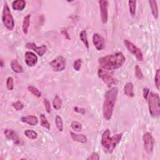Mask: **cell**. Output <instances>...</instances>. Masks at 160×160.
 <instances>
[{
    "label": "cell",
    "instance_id": "obj_1",
    "mask_svg": "<svg viewBox=\"0 0 160 160\" xmlns=\"http://www.w3.org/2000/svg\"><path fill=\"white\" fill-rule=\"evenodd\" d=\"M126 61V58L121 52H117L100 58L98 63L101 69L112 71L120 68Z\"/></svg>",
    "mask_w": 160,
    "mask_h": 160
},
{
    "label": "cell",
    "instance_id": "obj_2",
    "mask_svg": "<svg viewBox=\"0 0 160 160\" xmlns=\"http://www.w3.org/2000/svg\"><path fill=\"white\" fill-rule=\"evenodd\" d=\"M118 89L116 87L111 88L106 91L102 104V115L106 120H110L113 113L114 107L116 102Z\"/></svg>",
    "mask_w": 160,
    "mask_h": 160
},
{
    "label": "cell",
    "instance_id": "obj_3",
    "mask_svg": "<svg viewBox=\"0 0 160 160\" xmlns=\"http://www.w3.org/2000/svg\"><path fill=\"white\" fill-rule=\"evenodd\" d=\"M111 132L109 129H106L102 134L101 143L104 151L108 153H112L116 146L121 140L122 133H118L111 136Z\"/></svg>",
    "mask_w": 160,
    "mask_h": 160
},
{
    "label": "cell",
    "instance_id": "obj_4",
    "mask_svg": "<svg viewBox=\"0 0 160 160\" xmlns=\"http://www.w3.org/2000/svg\"><path fill=\"white\" fill-rule=\"evenodd\" d=\"M148 109L150 115L152 118H158L160 114L159 96L156 92H149L148 97Z\"/></svg>",
    "mask_w": 160,
    "mask_h": 160
},
{
    "label": "cell",
    "instance_id": "obj_5",
    "mask_svg": "<svg viewBox=\"0 0 160 160\" xmlns=\"http://www.w3.org/2000/svg\"><path fill=\"white\" fill-rule=\"evenodd\" d=\"M2 21L4 26L8 30H12L14 27V21L8 3L6 2L3 6L2 13Z\"/></svg>",
    "mask_w": 160,
    "mask_h": 160
},
{
    "label": "cell",
    "instance_id": "obj_6",
    "mask_svg": "<svg viewBox=\"0 0 160 160\" xmlns=\"http://www.w3.org/2000/svg\"><path fill=\"white\" fill-rule=\"evenodd\" d=\"M124 44L128 50V51L132 54L138 59V61H142L144 60L143 54L141 50L139 48H138L134 44H133L132 42L128 39H124Z\"/></svg>",
    "mask_w": 160,
    "mask_h": 160
},
{
    "label": "cell",
    "instance_id": "obj_7",
    "mask_svg": "<svg viewBox=\"0 0 160 160\" xmlns=\"http://www.w3.org/2000/svg\"><path fill=\"white\" fill-rule=\"evenodd\" d=\"M98 76L104 82V84L107 85L108 87H111L117 82V79L116 78H114L108 71L101 68L98 69Z\"/></svg>",
    "mask_w": 160,
    "mask_h": 160
},
{
    "label": "cell",
    "instance_id": "obj_8",
    "mask_svg": "<svg viewBox=\"0 0 160 160\" xmlns=\"http://www.w3.org/2000/svg\"><path fill=\"white\" fill-rule=\"evenodd\" d=\"M142 140L145 151L147 153L151 154L153 151L154 145V139L152 134L149 132H145L142 136Z\"/></svg>",
    "mask_w": 160,
    "mask_h": 160
},
{
    "label": "cell",
    "instance_id": "obj_9",
    "mask_svg": "<svg viewBox=\"0 0 160 160\" xmlns=\"http://www.w3.org/2000/svg\"><path fill=\"white\" fill-rule=\"evenodd\" d=\"M49 65L53 71L56 72L62 71L66 68V59L63 56H58L49 62Z\"/></svg>",
    "mask_w": 160,
    "mask_h": 160
},
{
    "label": "cell",
    "instance_id": "obj_10",
    "mask_svg": "<svg viewBox=\"0 0 160 160\" xmlns=\"http://www.w3.org/2000/svg\"><path fill=\"white\" fill-rule=\"evenodd\" d=\"M100 9L101 19L103 24H106L108 20V1L106 0H100L98 1Z\"/></svg>",
    "mask_w": 160,
    "mask_h": 160
},
{
    "label": "cell",
    "instance_id": "obj_11",
    "mask_svg": "<svg viewBox=\"0 0 160 160\" xmlns=\"http://www.w3.org/2000/svg\"><path fill=\"white\" fill-rule=\"evenodd\" d=\"M26 48L29 49H32L35 51L39 56H42L47 51L48 48L45 44H42L41 46H37L34 42H27L26 44Z\"/></svg>",
    "mask_w": 160,
    "mask_h": 160
},
{
    "label": "cell",
    "instance_id": "obj_12",
    "mask_svg": "<svg viewBox=\"0 0 160 160\" xmlns=\"http://www.w3.org/2000/svg\"><path fill=\"white\" fill-rule=\"evenodd\" d=\"M38 56L32 52L26 51L24 54V62L28 67H33L38 62Z\"/></svg>",
    "mask_w": 160,
    "mask_h": 160
},
{
    "label": "cell",
    "instance_id": "obj_13",
    "mask_svg": "<svg viewBox=\"0 0 160 160\" xmlns=\"http://www.w3.org/2000/svg\"><path fill=\"white\" fill-rule=\"evenodd\" d=\"M92 43L98 51H102L105 46L104 38L99 34L94 33L92 36Z\"/></svg>",
    "mask_w": 160,
    "mask_h": 160
},
{
    "label": "cell",
    "instance_id": "obj_14",
    "mask_svg": "<svg viewBox=\"0 0 160 160\" xmlns=\"http://www.w3.org/2000/svg\"><path fill=\"white\" fill-rule=\"evenodd\" d=\"M4 135L6 138L12 141L16 144H19L21 142V139L18 136V134L13 129H6L4 131Z\"/></svg>",
    "mask_w": 160,
    "mask_h": 160
},
{
    "label": "cell",
    "instance_id": "obj_15",
    "mask_svg": "<svg viewBox=\"0 0 160 160\" xmlns=\"http://www.w3.org/2000/svg\"><path fill=\"white\" fill-rule=\"evenodd\" d=\"M21 121L26 124L31 126H36L38 123V119L36 116L33 115L23 116L21 118Z\"/></svg>",
    "mask_w": 160,
    "mask_h": 160
},
{
    "label": "cell",
    "instance_id": "obj_16",
    "mask_svg": "<svg viewBox=\"0 0 160 160\" xmlns=\"http://www.w3.org/2000/svg\"><path fill=\"white\" fill-rule=\"evenodd\" d=\"M124 93L129 98H133L134 96V86L131 82H128L125 84L123 88Z\"/></svg>",
    "mask_w": 160,
    "mask_h": 160
},
{
    "label": "cell",
    "instance_id": "obj_17",
    "mask_svg": "<svg viewBox=\"0 0 160 160\" xmlns=\"http://www.w3.org/2000/svg\"><path fill=\"white\" fill-rule=\"evenodd\" d=\"M70 135L72 138V139L74 141L81 142L82 144H85L88 141L87 137L82 134H76L75 132H73L72 131L70 132Z\"/></svg>",
    "mask_w": 160,
    "mask_h": 160
},
{
    "label": "cell",
    "instance_id": "obj_18",
    "mask_svg": "<svg viewBox=\"0 0 160 160\" xmlns=\"http://www.w3.org/2000/svg\"><path fill=\"white\" fill-rule=\"evenodd\" d=\"M26 1L24 0H16L12 2V8L16 11H22L26 7Z\"/></svg>",
    "mask_w": 160,
    "mask_h": 160
},
{
    "label": "cell",
    "instance_id": "obj_19",
    "mask_svg": "<svg viewBox=\"0 0 160 160\" xmlns=\"http://www.w3.org/2000/svg\"><path fill=\"white\" fill-rule=\"evenodd\" d=\"M11 69L16 73H22L24 72V69L21 64L18 62L17 59H13L11 62Z\"/></svg>",
    "mask_w": 160,
    "mask_h": 160
},
{
    "label": "cell",
    "instance_id": "obj_20",
    "mask_svg": "<svg viewBox=\"0 0 160 160\" xmlns=\"http://www.w3.org/2000/svg\"><path fill=\"white\" fill-rule=\"evenodd\" d=\"M148 2L151 7L152 14L154 18L158 19L159 12H158V8L157 1L155 0H149V1H148Z\"/></svg>",
    "mask_w": 160,
    "mask_h": 160
},
{
    "label": "cell",
    "instance_id": "obj_21",
    "mask_svg": "<svg viewBox=\"0 0 160 160\" xmlns=\"http://www.w3.org/2000/svg\"><path fill=\"white\" fill-rule=\"evenodd\" d=\"M30 18L31 14H28L26 16H25L23 19L22 24V30L24 34H26L28 32V29L30 25Z\"/></svg>",
    "mask_w": 160,
    "mask_h": 160
},
{
    "label": "cell",
    "instance_id": "obj_22",
    "mask_svg": "<svg viewBox=\"0 0 160 160\" xmlns=\"http://www.w3.org/2000/svg\"><path fill=\"white\" fill-rule=\"evenodd\" d=\"M79 38L81 39V41L82 42V43L84 44V46L88 49L89 48V42L88 40L87 32H86V30H82L81 31V32L79 34Z\"/></svg>",
    "mask_w": 160,
    "mask_h": 160
},
{
    "label": "cell",
    "instance_id": "obj_23",
    "mask_svg": "<svg viewBox=\"0 0 160 160\" xmlns=\"http://www.w3.org/2000/svg\"><path fill=\"white\" fill-rule=\"evenodd\" d=\"M62 102L61 99L58 95H56L52 101L53 108L56 110H59L61 109V108L62 106Z\"/></svg>",
    "mask_w": 160,
    "mask_h": 160
},
{
    "label": "cell",
    "instance_id": "obj_24",
    "mask_svg": "<svg viewBox=\"0 0 160 160\" xmlns=\"http://www.w3.org/2000/svg\"><path fill=\"white\" fill-rule=\"evenodd\" d=\"M40 120H41V125L47 129L48 130L50 129V124L48 121V120L47 119V118L46 117V116L44 114H40Z\"/></svg>",
    "mask_w": 160,
    "mask_h": 160
},
{
    "label": "cell",
    "instance_id": "obj_25",
    "mask_svg": "<svg viewBox=\"0 0 160 160\" xmlns=\"http://www.w3.org/2000/svg\"><path fill=\"white\" fill-rule=\"evenodd\" d=\"M129 9L130 14L132 17H134L136 14V1H128Z\"/></svg>",
    "mask_w": 160,
    "mask_h": 160
},
{
    "label": "cell",
    "instance_id": "obj_26",
    "mask_svg": "<svg viewBox=\"0 0 160 160\" xmlns=\"http://www.w3.org/2000/svg\"><path fill=\"white\" fill-rule=\"evenodd\" d=\"M24 135L30 139H36L38 138V133L32 129H26L24 131Z\"/></svg>",
    "mask_w": 160,
    "mask_h": 160
},
{
    "label": "cell",
    "instance_id": "obj_27",
    "mask_svg": "<svg viewBox=\"0 0 160 160\" xmlns=\"http://www.w3.org/2000/svg\"><path fill=\"white\" fill-rule=\"evenodd\" d=\"M28 89L32 95H34L36 98H40L41 96V91L34 86H29L28 87Z\"/></svg>",
    "mask_w": 160,
    "mask_h": 160
},
{
    "label": "cell",
    "instance_id": "obj_28",
    "mask_svg": "<svg viewBox=\"0 0 160 160\" xmlns=\"http://www.w3.org/2000/svg\"><path fill=\"white\" fill-rule=\"evenodd\" d=\"M55 124L59 131L61 132L63 130V121L61 116L57 115L55 118Z\"/></svg>",
    "mask_w": 160,
    "mask_h": 160
},
{
    "label": "cell",
    "instance_id": "obj_29",
    "mask_svg": "<svg viewBox=\"0 0 160 160\" xmlns=\"http://www.w3.org/2000/svg\"><path fill=\"white\" fill-rule=\"evenodd\" d=\"M154 82L156 87L158 90H159L160 88V69H158L156 71L155 77H154Z\"/></svg>",
    "mask_w": 160,
    "mask_h": 160
},
{
    "label": "cell",
    "instance_id": "obj_30",
    "mask_svg": "<svg viewBox=\"0 0 160 160\" xmlns=\"http://www.w3.org/2000/svg\"><path fill=\"white\" fill-rule=\"evenodd\" d=\"M71 127L76 132H79L82 129L81 124L79 122L76 121H74L71 122Z\"/></svg>",
    "mask_w": 160,
    "mask_h": 160
},
{
    "label": "cell",
    "instance_id": "obj_31",
    "mask_svg": "<svg viewBox=\"0 0 160 160\" xmlns=\"http://www.w3.org/2000/svg\"><path fill=\"white\" fill-rule=\"evenodd\" d=\"M135 76L138 79H142L144 78V75H143V73L141 71V68L138 66V65H136L135 66Z\"/></svg>",
    "mask_w": 160,
    "mask_h": 160
},
{
    "label": "cell",
    "instance_id": "obj_32",
    "mask_svg": "<svg viewBox=\"0 0 160 160\" xmlns=\"http://www.w3.org/2000/svg\"><path fill=\"white\" fill-rule=\"evenodd\" d=\"M6 84V87L9 90L12 91L14 89V79L12 77H8L7 78Z\"/></svg>",
    "mask_w": 160,
    "mask_h": 160
},
{
    "label": "cell",
    "instance_id": "obj_33",
    "mask_svg": "<svg viewBox=\"0 0 160 160\" xmlns=\"http://www.w3.org/2000/svg\"><path fill=\"white\" fill-rule=\"evenodd\" d=\"M81 65H82V59H77L73 62V68L76 71H79L81 69Z\"/></svg>",
    "mask_w": 160,
    "mask_h": 160
},
{
    "label": "cell",
    "instance_id": "obj_34",
    "mask_svg": "<svg viewBox=\"0 0 160 160\" xmlns=\"http://www.w3.org/2000/svg\"><path fill=\"white\" fill-rule=\"evenodd\" d=\"M12 106L14 108V109H15V110H16L18 111H21L24 108V104L22 102L19 101H18L15 102H13Z\"/></svg>",
    "mask_w": 160,
    "mask_h": 160
},
{
    "label": "cell",
    "instance_id": "obj_35",
    "mask_svg": "<svg viewBox=\"0 0 160 160\" xmlns=\"http://www.w3.org/2000/svg\"><path fill=\"white\" fill-rule=\"evenodd\" d=\"M43 103H44L46 112L48 113H50L51 111V104L49 101L47 99H44L43 101Z\"/></svg>",
    "mask_w": 160,
    "mask_h": 160
},
{
    "label": "cell",
    "instance_id": "obj_36",
    "mask_svg": "<svg viewBox=\"0 0 160 160\" xmlns=\"http://www.w3.org/2000/svg\"><path fill=\"white\" fill-rule=\"evenodd\" d=\"M99 159V156L98 154L96 152H92V154L87 158V160H98Z\"/></svg>",
    "mask_w": 160,
    "mask_h": 160
},
{
    "label": "cell",
    "instance_id": "obj_37",
    "mask_svg": "<svg viewBox=\"0 0 160 160\" xmlns=\"http://www.w3.org/2000/svg\"><path fill=\"white\" fill-rule=\"evenodd\" d=\"M150 92L149 91V89L148 88H143V90H142V95H143V98L145 99H148V95H149V93Z\"/></svg>",
    "mask_w": 160,
    "mask_h": 160
},
{
    "label": "cell",
    "instance_id": "obj_38",
    "mask_svg": "<svg viewBox=\"0 0 160 160\" xmlns=\"http://www.w3.org/2000/svg\"><path fill=\"white\" fill-rule=\"evenodd\" d=\"M74 111L78 112V113H80L81 114H84L86 112L85 109L84 108H79V107H74Z\"/></svg>",
    "mask_w": 160,
    "mask_h": 160
},
{
    "label": "cell",
    "instance_id": "obj_39",
    "mask_svg": "<svg viewBox=\"0 0 160 160\" xmlns=\"http://www.w3.org/2000/svg\"><path fill=\"white\" fill-rule=\"evenodd\" d=\"M4 66V62H3V60L1 59V67L2 68Z\"/></svg>",
    "mask_w": 160,
    "mask_h": 160
}]
</instances>
